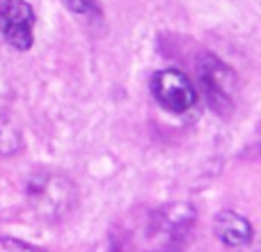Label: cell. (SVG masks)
Masks as SVG:
<instances>
[{
  "instance_id": "5b68a950",
  "label": "cell",
  "mask_w": 261,
  "mask_h": 252,
  "mask_svg": "<svg viewBox=\"0 0 261 252\" xmlns=\"http://www.w3.org/2000/svg\"><path fill=\"white\" fill-rule=\"evenodd\" d=\"M69 184L60 177H39L30 184V199L35 204H39L41 209H48V207H55L60 209L62 204L64 195L62 190H67Z\"/></svg>"
},
{
  "instance_id": "7a4b0ae2",
  "label": "cell",
  "mask_w": 261,
  "mask_h": 252,
  "mask_svg": "<svg viewBox=\"0 0 261 252\" xmlns=\"http://www.w3.org/2000/svg\"><path fill=\"white\" fill-rule=\"evenodd\" d=\"M151 92L163 108L176 115L188 113L197 104V92L193 90L188 76L179 69H161L153 73Z\"/></svg>"
},
{
  "instance_id": "ba28073f",
  "label": "cell",
  "mask_w": 261,
  "mask_h": 252,
  "mask_svg": "<svg viewBox=\"0 0 261 252\" xmlns=\"http://www.w3.org/2000/svg\"><path fill=\"white\" fill-rule=\"evenodd\" d=\"M64 3L73 14H81V16H90V14L99 12L96 0H64Z\"/></svg>"
},
{
  "instance_id": "6da1fadb",
  "label": "cell",
  "mask_w": 261,
  "mask_h": 252,
  "mask_svg": "<svg viewBox=\"0 0 261 252\" xmlns=\"http://www.w3.org/2000/svg\"><path fill=\"white\" fill-rule=\"evenodd\" d=\"M197 73L199 81H202L204 94H206L208 104L213 106V110L220 115L229 113L234 108V87H236V78L231 73L229 67L220 62L213 55H202L197 60Z\"/></svg>"
},
{
  "instance_id": "277c9868",
  "label": "cell",
  "mask_w": 261,
  "mask_h": 252,
  "mask_svg": "<svg viewBox=\"0 0 261 252\" xmlns=\"http://www.w3.org/2000/svg\"><path fill=\"white\" fill-rule=\"evenodd\" d=\"M213 232L216 236L229 248H239V245H245L252 236V227L245 220L243 216L234 211H222L216 216V222H213Z\"/></svg>"
},
{
  "instance_id": "8992f818",
  "label": "cell",
  "mask_w": 261,
  "mask_h": 252,
  "mask_svg": "<svg viewBox=\"0 0 261 252\" xmlns=\"http://www.w3.org/2000/svg\"><path fill=\"white\" fill-rule=\"evenodd\" d=\"M21 131L5 113H0V154H14L21 149Z\"/></svg>"
},
{
  "instance_id": "3957f363",
  "label": "cell",
  "mask_w": 261,
  "mask_h": 252,
  "mask_svg": "<svg viewBox=\"0 0 261 252\" xmlns=\"http://www.w3.org/2000/svg\"><path fill=\"white\" fill-rule=\"evenodd\" d=\"M32 28L35 12L23 0H0V35L7 44L18 51H28L32 46Z\"/></svg>"
},
{
  "instance_id": "52a82bcc",
  "label": "cell",
  "mask_w": 261,
  "mask_h": 252,
  "mask_svg": "<svg viewBox=\"0 0 261 252\" xmlns=\"http://www.w3.org/2000/svg\"><path fill=\"white\" fill-rule=\"evenodd\" d=\"M0 252H41V250L30 243H23V241H18V239L3 236V239H0Z\"/></svg>"
}]
</instances>
